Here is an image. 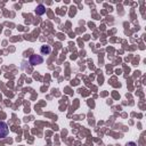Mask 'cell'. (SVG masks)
Segmentation results:
<instances>
[{"label": "cell", "mask_w": 146, "mask_h": 146, "mask_svg": "<svg viewBox=\"0 0 146 146\" xmlns=\"http://www.w3.org/2000/svg\"><path fill=\"white\" fill-rule=\"evenodd\" d=\"M8 132H9V129H8L7 123L0 121V138L7 137V136H8Z\"/></svg>", "instance_id": "6da1fadb"}, {"label": "cell", "mask_w": 146, "mask_h": 146, "mask_svg": "<svg viewBox=\"0 0 146 146\" xmlns=\"http://www.w3.org/2000/svg\"><path fill=\"white\" fill-rule=\"evenodd\" d=\"M41 52L42 54H44V52L46 54H49L50 52V47H42L41 48Z\"/></svg>", "instance_id": "277c9868"}, {"label": "cell", "mask_w": 146, "mask_h": 146, "mask_svg": "<svg viewBox=\"0 0 146 146\" xmlns=\"http://www.w3.org/2000/svg\"><path fill=\"white\" fill-rule=\"evenodd\" d=\"M42 62H43V58L40 55H32L30 57V64L31 65H38V64H41Z\"/></svg>", "instance_id": "7a4b0ae2"}, {"label": "cell", "mask_w": 146, "mask_h": 146, "mask_svg": "<svg viewBox=\"0 0 146 146\" xmlns=\"http://www.w3.org/2000/svg\"><path fill=\"white\" fill-rule=\"evenodd\" d=\"M44 11H46V8H44L43 5H39V6L36 7V9H35L36 15H42V14H44Z\"/></svg>", "instance_id": "3957f363"}, {"label": "cell", "mask_w": 146, "mask_h": 146, "mask_svg": "<svg viewBox=\"0 0 146 146\" xmlns=\"http://www.w3.org/2000/svg\"><path fill=\"white\" fill-rule=\"evenodd\" d=\"M125 146H137V144H136V143H133V141H129V143H127V144H125Z\"/></svg>", "instance_id": "5b68a950"}]
</instances>
